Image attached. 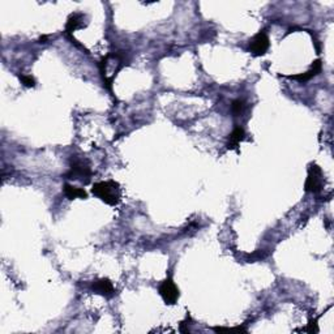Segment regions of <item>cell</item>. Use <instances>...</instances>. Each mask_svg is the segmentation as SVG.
I'll return each instance as SVG.
<instances>
[{
  "mask_svg": "<svg viewBox=\"0 0 334 334\" xmlns=\"http://www.w3.org/2000/svg\"><path fill=\"white\" fill-rule=\"evenodd\" d=\"M46 41H47L46 35H43V37L39 38V43H46Z\"/></svg>",
  "mask_w": 334,
  "mask_h": 334,
  "instance_id": "obj_13",
  "label": "cell"
},
{
  "mask_svg": "<svg viewBox=\"0 0 334 334\" xmlns=\"http://www.w3.org/2000/svg\"><path fill=\"white\" fill-rule=\"evenodd\" d=\"M92 288H93L94 293L99 294V295H103L106 298H111L115 294V288H114L113 282L108 278H101L98 281H96L92 285Z\"/></svg>",
  "mask_w": 334,
  "mask_h": 334,
  "instance_id": "obj_7",
  "label": "cell"
},
{
  "mask_svg": "<svg viewBox=\"0 0 334 334\" xmlns=\"http://www.w3.org/2000/svg\"><path fill=\"white\" fill-rule=\"evenodd\" d=\"M85 16L82 13H72L68 17L67 24H65V34L72 35V33L77 29H82L85 28L84 24Z\"/></svg>",
  "mask_w": 334,
  "mask_h": 334,
  "instance_id": "obj_8",
  "label": "cell"
},
{
  "mask_svg": "<svg viewBox=\"0 0 334 334\" xmlns=\"http://www.w3.org/2000/svg\"><path fill=\"white\" fill-rule=\"evenodd\" d=\"M92 176H93V171L91 169L89 161L77 155H72L70 160V171L65 174V177L87 184L91 182Z\"/></svg>",
  "mask_w": 334,
  "mask_h": 334,
  "instance_id": "obj_2",
  "label": "cell"
},
{
  "mask_svg": "<svg viewBox=\"0 0 334 334\" xmlns=\"http://www.w3.org/2000/svg\"><path fill=\"white\" fill-rule=\"evenodd\" d=\"M244 107H246V103H244L243 99H235V101H233L231 111H233L234 117H239V115L244 111Z\"/></svg>",
  "mask_w": 334,
  "mask_h": 334,
  "instance_id": "obj_11",
  "label": "cell"
},
{
  "mask_svg": "<svg viewBox=\"0 0 334 334\" xmlns=\"http://www.w3.org/2000/svg\"><path fill=\"white\" fill-rule=\"evenodd\" d=\"M158 291H160V295L162 297L163 302H165L166 304L172 305L179 299V288L176 287V285H175L171 278L165 279V281L161 283Z\"/></svg>",
  "mask_w": 334,
  "mask_h": 334,
  "instance_id": "obj_5",
  "label": "cell"
},
{
  "mask_svg": "<svg viewBox=\"0 0 334 334\" xmlns=\"http://www.w3.org/2000/svg\"><path fill=\"white\" fill-rule=\"evenodd\" d=\"M92 192H93L94 196H97L99 200H102L105 204L110 205V207L118 205L120 203V197H122V191H120L119 183L114 181L94 183Z\"/></svg>",
  "mask_w": 334,
  "mask_h": 334,
  "instance_id": "obj_1",
  "label": "cell"
},
{
  "mask_svg": "<svg viewBox=\"0 0 334 334\" xmlns=\"http://www.w3.org/2000/svg\"><path fill=\"white\" fill-rule=\"evenodd\" d=\"M269 47H271L269 37H268V34L264 30H261L257 34L253 35V38L250 41L248 49H250V51L255 56H264L268 53Z\"/></svg>",
  "mask_w": 334,
  "mask_h": 334,
  "instance_id": "obj_4",
  "label": "cell"
},
{
  "mask_svg": "<svg viewBox=\"0 0 334 334\" xmlns=\"http://www.w3.org/2000/svg\"><path fill=\"white\" fill-rule=\"evenodd\" d=\"M246 139V131L241 127H235L234 131L229 135V143H227V149L234 150L239 148V144Z\"/></svg>",
  "mask_w": 334,
  "mask_h": 334,
  "instance_id": "obj_9",
  "label": "cell"
},
{
  "mask_svg": "<svg viewBox=\"0 0 334 334\" xmlns=\"http://www.w3.org/2000/svg\"><path fill=\"white\" fill-rule=\"evenodd\" d=\"M20 80H21V82H23L24 86H27V87H34L35 86V80H34V77H32V76L21 75Z\"/></svg>",
  "mask_w": 334,
  "mask_h": 334,
  "instance_id": "obj_12",
  "label": "cell"
},
{
  "mask_svg": "<svg viewBox=\"0 0 334 334\" xmlns=\"http://www.w3.org/2000/svg\"><path fill=\"white\" fill-rule=\"evenodd\" d=\"M324 183H325V179H324V172L321 170V167L315 163H312L308 169V176L307 181H305L304 189L308 193H320L324 188Z\"/></svg>",
  "mask_w": 334,
  "mask_h": 334,
  "instance_id": "obj_3",
  "label": "cell"
},
{
  "mask_svg": "<svg viewBox=\"0 0 334 334\" xmlns=\"http://www.w3.org/2000/svg\"><path fill=\"white\" fill-rule=\"evenodd\" d=\"M321 71H323V61L320 60V59H317V60L314 61V64L311 65V70L309 71H307V72L304 73H299V75L288 76V77L293 80H297V81L299 82H307L311 79H314V77H316L317 75H320Z\"/></svg>",
  "mask_w": 334,
  "mask_h": 334,
  "instance_id": "obj_6",
  "label": "cell"
},
{
  "mask_svg": "<svg viewBox=\"0 0 334 334\" xmlns=\"http://www.w3.org/2000/svg\"><path fill=\"white\" fill-rule=\"evenodd\" d=\"M63 191L64 195H65V197H67L68 200H75V198H82V200H85V198H87V193L84 188L71 186V184L68 183L64 184Z\"/></svg>",
  "mask_w": 334,
  "mask_h": 334,
  "instance_id": "obj_10",
  "label": "cell"
}]
</instances>
